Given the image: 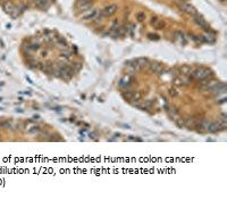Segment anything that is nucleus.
Segmentation results:
<instances>
[{"mask_svg":"<svg viewBox=\"0 0 227 199\" xmlns=\"http://www.w3.org/2000/svg\"><path fill=\"white\" fill-rule=\"evenodd\" d=\"M169 94H170V96H173V97L177 96V92H176V90H175V89H173V88H171L170 90H169Z\"/></svg>","mask_w":227,"mask_h":199,"instance_id":"obj_25","label":"nucleus"},{"mask_svg":"<svg viewBox=\"0 0 227 199\" xmlns=\"http://www.w3.org/2000/svg\"><path fill=\"white\" fill-rule=\"evenodd\" d=\"M135 17H136V19L139 21V22H143L144 19H146V13H144V12H139V13H136Z\"/></svg>","mask_w":227,"mask_h":199,"instance_id":"obj_21","label":"nucleus"},{"mask_svg":"<svg viewBox=\"0 0 227 199\" xmlns=\"http://www.w3.org/2000/svg\"><path fill=\"white\" fill-rule=\"evenodd\" d=\"M151 25H152L155 28H158V30H160V28H165L166 23L164 22V19L159 18V17H152L151 18Z\"/></svg>","mask_w":227,"mask_h":199,"instance_id":"obj_10","label":"nucleus"},{"mask_svg":"<svg viewBox=\"0 0 227 199\" xmlns=\"http://www.w3.org/2000/svg\"><path fill=\"white\" fill-rule=\"evenodd\" d=\"M174 1L176 3H178V5H180V3H187L189 0H174Z\"/></svg>","mask_w":227,"mask_h":199,"instance_id":"obj_26","label":"nucleus"},{"mask_svg":"<svg viewBox=\"0 0 227 199\" xmlns=\"http://www.w3.org/2000/svg\"><path fill=\"white\" fill-rule=\"evenodd\" d=\"M210 123H211V121H209L207 118L201 120V121L199 122V124H198V128H199V130L201 131V132H205V131H208V128H209V125H210Z\"/></svg>","mask_w":227,"mask_h":199,"instance_id":"obj_13","label":"nucleus"},{"mask_svg":"<svg viewBox=\"0 0 227 199\" xmlns=\"http://www.w3.org/2000/svg\"><path fill=\"white\" fill-rule=\"evenodd\" d=\"M178 6H180V10L184 12L185 14H187V15H191V16L198 15V10H196V8L193 6V5H191L189 1H187V3H180V5H178Z\"/></svg>","mask_w":227,"mask_h":199,"instance_id":"obj_3","label":"nucleus"},{"mask_svg":"<svg viewBox=\"0 0 227 199\" xmlns=\"http://www.w3.org/2000/svg\"><path fill=\"white\" fill-rule=\"evenodd\" d=\"M194 17H195V18H194V22L199 25L200 28H202L203 30H205V31H208V32L211 31V28H210V25H209V23L207 22V21H205L203 17H201V16H199V15H195Z\"/></svg>","mask_w":227,"mask_h":199,"instance_id":"obj_6","label":"nucleus"},{"mask_svg":"<svg viewBox=\"0 0 227 199\" xmlns=\"http://www.w3.org/2000/svg\"><path fill=\"white\" fill-rule=\"evenodd\" d=\"M135 100H141V92H133V98L131 101H135Z\"/></svg>","mask_w":227,"mask_h":199,"instance_id":"obj_23","label":"nucleus"},{"mask_svg":"<svg viewBox=\"0 0 227 199\" xmlns=\"http://www.w3.org/2000/svg\"><path fill=\"white\" fill-rule=\"evenodd\" d=\"M99 16V10L96 8H87L85 9L83 13L81 14V18L82 19H90V21H93V19L98 18Z\"/></svg>","mask_w":227,"mask_h":199,"instance_id":"obj_2","label":"nucleus"},{"mask_svg":"<svg viewBox=\"0 0 227 199\" xmlns=\"http://www.w3.org/2000/svg\"><path fill=\"white\" fill-rule=\"evenodd\" d=\"M117 9H118V6H117V5H109V6L103 8L101 14H100V16H101V17H110V16H112L116 12H117Z\"/></svg>","mask_w":227,"mask_h":199,"instance_id":"obj_4","label":"nucleus"},{"mask_svg":"<svg viewBox=\"0 0 227 199\" xmlns=\"http://www.w3.org/2000/svg\"><path fill=\"white\" fill-rule=\"evenodd\" d=\"M92 3H93L92 0H78L77 3H76V9L84 12L85 9L92 6Z\"/></svg>","mask_w":227,"mask_h":199,"instance_id":"obj_8","label":"nucleus"},{"mask_svg":"<svg viewBox=\"0 0 227 199\" xmlns=\"http://www.w3.org/2000/svg\"><path fill=\"white\" fill-rule=\"evenodd\" d=\"M35 5H37L39 8L41 9H44V8H48L50 5V0H35Z\"/></svg>","mask_w":227,"mask_h":199,"instance_id":"obj_15","label":"nucleus"},{"mask_svg":"<svg viewBox=\"0 0 227 199\" xmlns=\"http://www.w3.org/2000/svg\"><path fill=\"white\" fill-rule=\"evenodd\" d=\"M26 131L28 133H35L39 131V126H37L35 124H32V123H27L26 125Z\"/></svg>","mask_w":227,"mask_h":199,"instance_id":"obj_17","label":"nucleus"},{"mask_svg":"<svg viewBox=\"0 0 227 199\" xmlns=\"http://www.w3.org/2000/svg\"><path fill=\"white\" fill-rule=\"evenodd\" d=\"M218 1H219V3H226V0H218Z\"/></svg>","mask_w":227,"mask_h":199,"instance_id":"obj_27","label":"nucleus"},{"mask_svg":"<svg viewBox=\"0 0 227 199\" xmlns=\"http://www.w3.org/2000/svg\"><path fill=\"white\" fill-rule=\"evenodd\" d=\"M126 69H127L128 74H133L134 72H136L135 64H133V63H126Z\"/></svg>","mask_w":227,"mask_h":199,"instance_id":"obj_19","label":"nucleus"},{"mask_svg":"<svg viewBox=\"0 0 227 199\" xmlns=\"http://www.w3.org/2000/svg\"><path fill=\"white\" fill-rule=\"evenodd\" d=\"M59 73H62V79H66V80H68V79H71L73 76V74H74V69H71L69 66H64V67H62V69H59Z\"/></svg>","mask_w":227,"mask_h":199,"instance_id":"obj_9","label":"nucleus"},{"mask_svg":"<svg viewBox=\"0 0 227 199\" xmlns=\"http://www.w3.org/2000/svg\"><path fill=\"white\" fill-rule=\"evenodd\" d=\"M175 40L176 41H180V44H185L186 43V40H185V37H184V33L183 32H176L175 33Z\"/></svg>","mask_w":227,"mask_h":199,"instance_id":"obj_16","label":"nucleus"},{"mask_svg":"<svg viewBox=\"0 0 227 199\" xmlns=\"http://www.w3.org/2000/svg\"><path fill=\"white\" fill-rule=\"evenodd\" d=\"M175 122H176V124H177L178 128H183L184 124H185V121H184V120H182V117H178Z\"/></svg>","mask_w":227,"mask_h":199,"instance_id":"obj_22","label":"nucleus"},{"mask_svg":"<svg viewBox=\"0 0 227 199\" xmlns=\"http://www.w3.org/2000/svg\"><path fill=\"white\" fill-rule=\"evenodd\" d=\"M2 7H3V9H5V12H6V13H8V14L12 15L14 17H15V16H17V14H16V12H17V8L14 6V3H12V1H9V0L3 1Z\"/></svg>","mask_w":227,"mask_h":199,"instance_id":"obj_5","label":"nucleus"},{"mask_svg":"<svg viewBox=\"0 0 227 199\" xmlns=\"http://www.w3.org/2000/svg\"><path fill=\"white\" fill-rule=\"evenodd\" d=\"M134 64H135V67H136V71H141V69H146V67H149L150 63L149 60L146 58H137L135 62H134Z\"/></svg>","mask_w":227,"mask_h":199,"instance_id":"obj_7","label":"nucleus"},{"mask_svg":"<svg viewBox=\"0 0 227 199\" xmlns=\"http://www.w3.org/2000/svg\"><path fill=\"white\" fill-rule=\"evenodd\" d=\"M132 80H133V79H132V76L130 74L125 75L124 78L121 80V83H119V85H121V88H126V89H127V87H130V85H131Z\"/></svg>","mask_w":227,"mask_h":199,"instance_id":"obj_14","label":"nucleus"},{"mask_svg":"<svg viewBox=\"0 0 227 199\" xmlns=\"http://www.w3.org/2000/svg\"><path fill=\"white\" fill-rule=\"evenodd\" d=\"M123 98H124L125 100L131 101L132 98H133V91H124V92H123Z\"/></svg>","mask_w":227,"mask_h":199,"instance_id":"obj_20","label":"nucleus"},{"mask_svg":"<svg viewBox=\"0 0 227 199\" xmlns=\"http://www.w3.org/2000/svg\"><path fill=\"white\" fill-rule=\"evenodd\" d=\"M200 121H201V120H200V118H196V117L187 118L186 121H185V124H184V126H186V128H189V129L196 128Z\"/></svg>","mask_w":227,"mask_h":199,"instance_id":"obj_12","label":"nucleus"},{"mask_svg":"<svg viewBox=\"0 0 227 199\" xmlns=\"http://www.w3.org/2000/svg\"><path fill=\"white\" fill-rule=\"evenodd\" d=\"M149 67L153 73H157V74H162V72L165 71V67L159 63H150Z\"/></svg>","mask_w":227,"mask_h":199,"instance_id":"obj_11","label":"nucleus"},{"mask_svg":"<svg viewBox=\"0 0 227 199\" xmlns=\"http://www.w3.org/2000/svg\"><path fill=\"white\" fill-rule=\"evenodd\" d=\"M190 75L194 80L202 81V80H205V79H209L210 76H212V72L209 69H205V67H199V69H192Z\"/></svg>","mask_w":227,"mask_h":199,"instance_id":"obj_1","label":"nucleus"},{"mask_svg":"<svg viewBox=\"0 0 227 199\" xmlns=\"http://www.w3.org/2000/svg\"><path fill=\"white\" fill-rule=\"evenodd\" d=\"M148 38H149L150 40H159V35L153 34V33H149V34H148Z\"/></svg>","mask_w":227,"mask_h":199,"instance_id":"obj_24","label":"nucleus"},{"mask_svg":"<svg viewBox=\"0 0 227 199\" xmlns=\"http://www.w3.org/2000/svg\"><path fill=\"white\" fill-rule=\"evenodd\" d=\"M180 72L183 75H186V76H187V75L191 74V72H192V69H191V66H189V65H183L180 69Z\"/></svg>","mask_w":227,"mask_h":199,"instance_id":"obj_18","label":"nucleus"}]
</instances>
